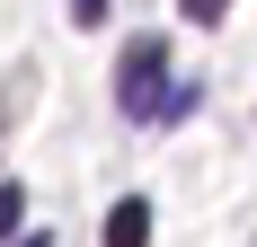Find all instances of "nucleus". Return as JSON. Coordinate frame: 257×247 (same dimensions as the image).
I'll list each match as a JSON object with an SVG mask.
<instances>
[{"instance_id": "nucleus-1", "label": "nucleus", "mask_w": 257, "mask_h": 247, "mask_svg": "<svg viewBox=\"0 0 257 247\" xmlns=\"http://www.w3.org/2000/svg\"><path fill=\"white\" fill-rule=\"evenodd\" d=\"M160 71H169V44H160V36H133V44L115 53V106H124L133 124H151L160 98H169V88H160Z\"/></svg>"}, {"instance_id": "nucleus-2", "label": "nucleus", "mask_w": 257, "mask_h": 247, "mask_svg": "<svg viewBox=\"0 0 257 247\" xmlns=\"http://www.w3.org/2000/svg\"><path fill=\"white\" fill-rule=\"evenodd\" d=\"M106 247H151V203L124 194L115 212H106Z\"/></svg>"}, {"instance_id": "nucleus-3", "label": "nucleus", "mask_w": 257, "mask_h": 247, "mask_svg": "<svg viewBox=\"0 0 257 247\" xmlns=\"http://www.w3.org/2000/svg\"><path fill=\"white\" fill-rule=\"evenodd\" d=\"M195 106H204V80H178V88L160 98V115H151V124H178V115H195Z\"/></svg>"}, {"instance_id": "nucleus-4", "label": "nucleus", "mask_w": 257, "mask_h": 247, "mask_svg": "<svg viewBox=\"0 0 257 247\" xmlns=\"http://www.w3.org/2000/svg\"><path fill=\"white\" fill-rule=\"evenodd\" d=\"M178 9H186V18H195V26H213V18H222V9H231V0H178Z\"/></svg>"}, {"instance_id": "nucleus-5", "label": "nucleus", "mask_w": 257, "mask_h": 247, "mask_svg": "<svg viewBox=\"0 0 257 247\" xmlns=\"http://www.w3.org/2000/svg\"><path fill=\"white\" fill-rule=\"evenodd\" d=\"M71 18L80 26H106V0H71Z\"/></svg>"}, {"instance_id": "nucleus-6", "label": "nucleus", "mask_w": 257, "mask_h": 247, "mask_svg": "<svg viewBox=\"0 0 257 247\" xmlns=\"http://www.w3.org/2000/svg\"><path fill=\"white\" fill-rule=\"evenodd\" d=\"M9 247H53V238H27V230H18V238H9Z\"/></svg>"}]
</instances>
